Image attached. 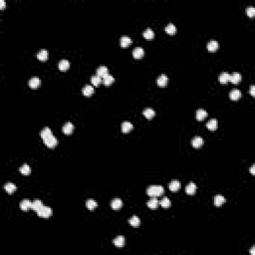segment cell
<instances>
[{"label":"cell","mask_w":255,"mask_h":255,"mask_svg":"<svg viewBox=\"0 0 255 255\" xmlns=\"http://www.w3.org/2000/svg\"><path fill=\"white\" fill-rule=\"evenodd\" d=\"M217 125H218L217 120H216V119H211V120H209L207 122L206 127H207L209 129H215L216 127H217Z\"/></svg>","instance_id":"32"},{"label":"cell","mask_w":255,"mask_h":255,"mask_svg":"<svg viewBox=\"0 0 255 255\" xmlns=\"http://www.w3.org/2000/svg\"><path fill=\"white\" fill-rule=\"evenodd\" d=\"M102 81H103V79L101 78L99 75H94V76H92V78H91V82H92V84L95 85V86L99 85Z\"/></svg>","instance_id":"38"},{"label":"cell","mask_w":255,"mask_h":255,"mask_svg":"<svg viewBox=\"0 0 255 255\" xmlns=\"http://www.w3.org/2000/svg\"><path fill=\"white\" fill-rule=\"evenodd\" d=\"M93 93H94V88H93V86H91V85H85L84 88H83V94H84L85 96L89 97V96H91Z\"/></svg>","instance_id":"11"},{"label":"cell","mask_w":255,"mask_h":255,"mask_svg":"<svg viewBox=\"0 0 255 255\" xmlns=\"http://www.w3.org/2000/svg\"><path fill=\"white\" fill-rule=\"evenodd\" d=\"M113 242H114L115 245L118 246V247H122V246L125 244V237L123 235H119L115 238Z\"/></svg>","instance_id":"14"},{"label":"cell","mask_w":255,"mask_h":255,"mask_svg":"<svg viewBox=\"0 0 255 255\" xmlns=\"http://www.w3.org/2000/svg\"><path fill=\"white\" fill-rule=\"evenodd\" d=\"M120 43H121V46H122V47H126V46L129 45V44L131 43V39L129 37V36L124 35V36H122V37H121Z\"/></svg>","instance_id":"16"},{"label":"cell","mask_w":255,"mask_h":255,"mask_svg":"<svg viewBox=\"0 0 255 255\" xmlns=\"http://www.w3.org/2000/svg\"><path fill=\"white\" fill-rule=\"evenodd\" d=\"M143 34V37L147 38V39H151V38H153V36H155V32H153L151 28L145 29Z\"/></svg>","instance_id":"36"},{"label":"cell","mask_w":255,"mask_h":255,"mask_svg":"<svg viewBox=\"0 0 255 255\" xmlns=\"http://www.w3.org/2000/svg\"><path fill=\"white\" fill-rule=\"evenodd\" d=\"M165 32L169 34H175L177 32V27L173 23H169L165 26Z\"/></svg>","instance_id":"34"},{"label":"cell","mask_w":255,"mask_h":255,"mask_svg":"<svg viewBox=\"0 0 255 255\" xmlns=\"http://www.w3.org/2000/svg\"><path fill=\"white\" fill-rule=\"evenodd\" d=\"M218 42L216 41V40H210L209 42L207 43V49L209 50V51H215V50H217L218 48Z\"/></svg>","instance_id":"9"},{"label":"cell","mask_w":255,"mask_h":255,"mask_svg":"<svg viewBox=\"0 0 255 255\" xmlns=\"http://www.w3.org/2000/svg\"><path fill=\"white\" fill-rule=\"evenodd\" d=\"M4 189H5V191H7L8 193H12L13 191H16V189H17V187H16V185H14V183H5V185H4Z\"/></svg>","instance_id":"26"},{"label":"cell","mask_w":255,"mask_h":255,"mask_svg":"<svg viewBox=\"0 0 255 255\" xmlns=\"http://www.w3.org/2000/svg\"><path fill=\"white\" fill-rule=\"evenodd\" d=\"M167 81H169V78H167L165 74L159 75V76L157 77V83L159 86H165L167 83Z\"/></svg>","instance_id":"6"},{"label":"cell","mask_w":255,"mask_h":255,"mask_svg":"<svg viewBox=\"0 0 255 255\" xmlns=\"http://www.w3.org/2000/svg\"><path fill=\"white\" fill-rule=\"evenodd\" d=\"M63 129V131H64L65 133L69 135V133H71L73 131H74V125H73L72 123L68 122V123H66V124L64 125L63 129Z\"/></svg>","instance_id":"13"},{"label":"cell","mask_w":255,"mask_h":255,"mask_svg":"<svg viewBox=\"0 0 255 255\" xmlns=\"http://www.w3.org/2000/svg\"><path fill=\"white\" fill-rule=\"evenodd\" d=\"M229 81H231L232 83L236 84V83H239L241 81V75L239 73H233L232 75H230V79Z\"/></svg>","instance_id":"28"},{"label":"cell","mask_w":255,"mask_h":255,"mask_svg":"<svg viewBox=\"0 0 255 255\" xmlns=\"http://www.w3.org/2000/svg\"><path fill=\"white\" fill-rule=\"evenodd\" d=\"M53 135V133H52V129L48 127H45L41 131V133H40V135H41L42 139H45V137H49V135Z\"/></svg>","instance_id":"23"},{"label":"cell","mask_w":255,"mask_h":255,"mask_svg":"<svg viewBox=\"0 0 255 255\" xmlns=\"http://www.w3.org/2000/svg\"><path fill=\"white\" fill-rule=\"evenodd\" d=\"M163 191H165V189H163V185H151L147 189V193L151 197L161 195V194L163 193Z\"/></svg>","instance_id":"1"},{"label":"cell","mask_w":255,"mask_h":255,"mask_svg":"<svg viewBox=\"0 0 255 255\" xmlns=\"http://www.w3.org/2000/svg\"><path fill=\"white\" fill-rule=\"evenodd\" d=\"M250 252H251V254H252V255L254 254V246H253V247H252V249H251V251H250Z\"/></svg>","instance_id":"44"},{"label":"cell","mask_w":255,"mask_h":255,"mask_svg":"<svg viewBox=\"0 0 255 255\" xmlns=\"http://www.w3.org/2000/svg\"><path fill=\"white\" fill-rule=\"evenodd\" d=\"M20 171H21V173H23V175H29L30 171H31V169H30L29 165L24 163V165H22L21 167H20Z\"/></svg>","instance_id":"37"},{"label":"cell","mask_w":255,"mask_h":255,"mask_svg":"<svg viewBox=\"0 0 255 255\" xmlns=\"http://www.w3.org/2000/svg\"><path fill=\"white\" fill-rule=\"evenodd\" d=\"M159 204H161L163 207H169L171 204V199H169V197H163V199L161 200Z\"/></svg>","instance_id":"39"},{"label":"cell","mask_w":255,"mask_h":255,"mask_svg":"<svg viewBox=\"0 0 255 255\" xmlns=\"http://www.w3.org/2000/svg\"><path fill=\"white\" fill-rule=\"evenodd\" d=\"M143 53H145V51L141 47H135L133 51V55L135 58H141L143 55Z\"/></svg>","instance_id":"22"},{"label":"cell","mask_w":255,"mask_h":255,"mask_svg":"<svg viewBox=\"0 0 255 255\" xmlns=\"http://www.w3.org/2000/svg\"><path fill=\"white\" fill-rule=\"evenodd\" d=\"M122 127V131H124V133H127V131H129L131 129H133V124H131V122H127H127L123 123L122 127Z\"/></svg>","instance_id":"29"},{"label":"cell","mask_w":255,"mask_h":255,"mask_svg":"<svg viewBox=\"0 0 255 255\" xmlns=\"http://www.w3.org/2000/svg\"><path fill=\"white\" fill-rule=\"evenodd\" d=\"M38 215L41 216V217H49L52 214V208L49 207V206H45L43 205L39 210H38Z\"/></svg>","instance_id":"2"},{"label":"cell","mask_w":255,"mask_h":255,"mask_svg":"<svg viewBox=\"0 0 255 255\" xmlns=\"http://www.w3.org/2000/svg\"><path fill=\"white\" fill-rule=\"evenodd\" d=\"M123 205V201L121 198H114L111 202V206H112L113 209H119L121 208Z\"/></svg>","instance_id":"5"},{"label":"cell","mask_w":255,"mask_h":255,"mask_svg":"<svg viewBox=\"0 0 255 255\" xmlns=\"http://www.w3.org/2000/svg\"><path fill=\"white\" fill-rule=\"evenodd\" d=\"M246 13H247V15L249 17H253L255 14V8L253 6H248V7H246Z\"/></svg>","instance_id":"40"},{"label":"cell","mask_w":255,"mask_h":255,"mask_svg":"<svg viewBox=\"0 0 255 255\" xmlns=\"http://www.w3.org/2000/svg\"><path fill=\"white\" fill-rule=\"evenodd\" d=\"M97 205H98V202L96 201V200L94 199H88L86 201V206L89 208V209H94L95 207H97Z\"/></svg>","instance_id":"35"},{"label":"cell","mask_w":255,"mask_h":255,"mask_svg":"<svg viewBox=\"0 0 255 255\" xmlns=\"http://www.w3.org/2000/svg\"><path fill=\"white\" fill-rule=\"evenodd\" d=\"M196 191V185L194 183H189V185L185 187V191L187 194H193Z\"/></svg>","instance_id":"19"},{"label":"cell","mask_w":255,"mask_h":255,"mask_svg":"<svg viewBox=\"0 0 255 255\" xmlns=\"http://www.w3.org/2000/svg\"><path fill=\"white\" fill-rule=\"evenodd\" d=\"M143 115H145V118H147V119H151L155 114V110L151 109V108H145V110H143Z\"/></svg>","instance_id":"21"},{"label":"cell","mask_w":255,"mask_h":255,"mask_svg":"<svg viewBox=\"0 0 255 255\" xmlns=\"http://www.w3.org/2000/svg\"><path fill=\"white\" fill-rule=\"evenodd\" d=\"M129 223L131 224V226H139V223H141V219H139V216L133 215L129 219Z\"/></svg>","instance_id":"20"},{"label":"cell","mask_w":255,"mask_h":255,"mask_svg":"<svg viewBox=\"0 0 255 255\" xmlns=\"http://www.w3.org/2000/svg\"><path fill=\"white\" fill-rule=\"evenodd\" d=\"M58 66H59V69L60 70H67V69L70 67V63H69V61L67 59H62L61 61L59 62V64H58Z\"/></svg>","instance_id":"30"},{"label":"cell","mask_w":255,"mask_h":255,"mask_svg":"<svg viewBox=\"0 0 255 255\" xmlns=\"http://www.w3.org/2000/svg\"><path fill=\"white\" fill-rule=\"evenodd\" d=\"M230 79V75L228 74V73H222V74L219 75V78H218V80H219L220 83H222V84H225V83H227L228 81H229Z\"/></svg>","instance_id":"24"},{"label":"cell","mask_w":255,"mask_h":255,"mask_svg":"<svg viewBox=\"0 0 255 255\" xmlns=\"http://www.w3.org/2000/svg\"><path fill=\"white\" fill-rule=\"evenodd\" d=\"M206 116H207V112H206L204 109H198V110L196 111V119H197V120H202V119H204Z\"/></svg>","instance_id":"25"},{"label":"cell","mask_w":255,"mask_h":255,"mask_svg":"<svg viewBox=\"0 0 255 255\" xmlns=\"http://www.w3.org/2000/svg\"><path fill=\"white\" fill-rule=\"evenodd\" d=\"M37 57H38V59L39 60L45 61V60L48 58V51L47 50H45V49L40 50V51L38 52V54H37Z\"/></svg>","instance_id":"27"},{"label":"cell","mask_w":255,"mask_h":255,"mask_svg":"<svg viewBox=\"0 0 255 255\" xmlns=\"http://www.w3.org/2000/svg\"><path fill=\"white\" fill-rule=\"evenodd\" d=\"M225 202V198H224L223 195L221 194H217V195L214 196V204L216 206H220L221 204H223Z\"/></svg>","instance_id":"12"},{"label":"cell","mask_w":255,"mask_h":255,"mask_svg":"<svg viewBox=\"0 0 255 255\" xmlns=\"http://www.w3.org/2000/svg\"><path fill=\"white\" fill-rule=\"evenodd\" d=\"M114 81H115L114 77L110 74H107L103 77V83H104L105 85H111Z\"/></svg>","instance_id":"31"},{"label":"cell","mask_w":255,"mask_h":255,"mask_svg":"<svg viewBox=\"0 0 255 255\" xmlns=\"http://www.w3.org/2000/svg\"><path fill=\"white\" fill-rule=\"evenodd\" d=\"M250 94L252 95V96H255V86L254 85H251L250 86Z\"/></svg>","instance_id":"41"},{"label":"cell","mask_w":255,"mask_h":255,"mask_svg":"<svg viewBox=\"0 0 255 255\" xmlns=\"http://www.w3.org/2000/svg\"><path fill=\"white\" fill-rule=\"evenodd\" d=\"M147 206H149V208H153V209H155V208L157 207V205L159 204V200H157L155 197H151V199H149V201L147 202Z\"/></svg>","instance_id":"18"},{"label":"cell","mask_w":255,"mask_h":255,"mask_svg":"<svg viewBox=\"0 0 255 255\" xmlns=\"http://www.w3.org/2000/svg\"><path fill=\"white\" fill-rule=\"evenodd\" d=\"M229 97L231 100H237V99H239L241 97V92L238 89H234V90L230 91Z\"/></svg>","instance_id":"10"},{"label":"cell","mask_w":255,"mask_h":255,"mask_svg":"<svg viewBox=\"0 0 255 255\" xmlns=\"http://www.w3.org/2000/svg\"><path fill=\"white\" fill-rule=\"evenodd\" d=\"M43 141H44V143H45V145H47V147H55V145H57V143H58L57 137H56L55 135H49V137L43 139Z\"/></svg>","instance_id":"3"},{"label":"cell","mask_w":255,"mask_h":255,"mask_svg":"<svg viewBox=\"0 0 255 255\" xmlns=\"http://www.w3.org/2000/svg\"><path fill=\"white\" fill-rule=\"evenodd\" d=\"M20 207L22 210H28L30 207H32V202L29 199H23L20 202Z\"/></svg>","instance_id":"8"},{"label":"cell","mask_w":255,"mask_h":255,"mask_svg":"<svg viewBox=\"0 0 255 255\" xmlns=\"http://www.w3.org/2000/svg\"><path fill=\"white\" fill-rule=\"evenodd\" d=\"M40 85V79L38 77H32L29 80V86L31 87L32 89H36L38 86Z\"/></svg>","instance_id":"7"},{"label":"cell","mask_w":255,"mask_h":255,"mask_svg":"<svg viewBox=\"0 0 255 255\" xmlns=\"http://www.w3.org/2000/svg\"><path fill=\"white\" fill-rule=\"evenodd\" d=\"M42 206H43V202H42V200H40V199H35L33 202H32V208H33L34 210H36V211H38Z\"/></svg>","instance_id":"33"},{"label":"cell","mask_w":255,"mask_h":255,"mask_svg":"<svg viewBox=\"0 0 255 255\" xmlns=\"http://www.w3.org/2000/svg\"><path fill=\"white\" fill-rule=\"evenodd\" d=\"M4 7H5V1L4 0H0V8L4 9Z\"/></svg>","instance_id":"42"},{"label":"cell","mask_w":255,"mask_h":255,"mask_svg":"<svg viewBox=\"0 0 255 255\" xmlns=\"http://www.w3.org/2000/svg\"><path fill=\"white\" fill-rule=\"evenodd\" d=\"M179 187H181V183H179V181H177V179H173V181H171V183H169V189H171V191H177Z\"/></svg>","instance_id":"17"},{"label":"cell","mask_w":255,"mask_h":255,"mask_svg":"<svg viewBox=\"0 0 255 255\" xmlns=\"http://www.w3.org/2000/svg\"><path fill=\"white\" fill-rule=\"evenodd\" d=\"M109 70H108V67L107 66H100L98 69H97V75H99L100 77H104L105 75L109 74Z\"/></svg>","instance_id":"15"},{"label":"cell","mask_w":255,"mask_h":255,"mask_svg":"<svg viewBox=\"0 0 255 255\" xmlns=\"http://www.w3.org/2000/svg\"><path fill=\"white\" fill-rule=\"evenodd\" d=\"M254 167H255L254 165H252L251 167H250V171H251V173H253V175H254Z\"/></svg>","instance_id":"43"},{"label":"cell","mask_w":255,"mask_h":255,"mask_svg":"<svg viewBox=\"0 0 255 255\" xmlns=\"http://www.w3.org/2000/svg\"><path fill=\"white\" fill-rule=\"evenodd\" d=\"M191 143L194 147H201L202 143H203V139H202L201 137H199V135H196V137H194L193 139H192Z\"/></svg>","instance_id":"4"}]
</instances>
